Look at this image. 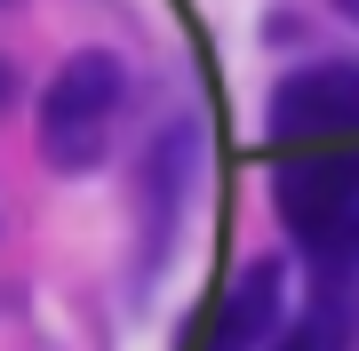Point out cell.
Instances as JSON below:
<instances>
[{
	"label": "cell",
	"mask_w": 359,
	"mask_h": 351,
	"mask_svg": "<svg viewBox=\"0 0 359 351\" xmlns=\"http://www.w3.org/2000/svg\"><path fill=\"white\" fill-rule=\"evenodd\" d=\"M120 104H128V64L112 48H80L65 56V72L40 96V160L65 176H88L104 152H112Z\"/></svg>",
	"instance_id": "cell-1"
},
{
	"label": "cell",
	"mask_w": 359,
	"mask_h": 351,
	"mask_svg": "<svg viewBox=\"0 0 359 351\" xmlns=\"http://www.w3.org/2000/svg\"><path fill=\"white\" fill-rule=\"evenodd\" d=\"M271 200H280V223L304 247H359V152H311V160H287L271 176Z\"/></svg>",
	"instance_id": "cell-2"
},
{
	"label": "cell",
	"mask_w": 359,
	"mask_h": 351,
	"mask_svg": "<svg viewBox=\"0 0 359 351\" xmlns=\"http://www.w3.org/2000/svg\"><path fill=\"white\" fill-rule=\"evenodd\" d=\"M271 136L280 144H351L359 136V64H304L271 88Z\"/></svg>",
	"instance_id": "cell-3"
},
{
	"label": "cell",
	"mask_w": 359,
	"mask_h": 351,
	"mask_svg": "<svg viewBox=\"0 0 359 351\" xmlns=\"http://www.w3.org/2000/svg\"><path fill=\"white\" fill-rule=\"evenodd\" d=\"M280 312H287L280 263H248V272L224 287V303H216V319H208L200 351H256V343L280 336Z\"/></svg>",
	"instance_id": "cell-4"
},
{
	"label": "cell",
	"mask_w": 359,
	"mask_h": 351,
	"mask_svg": "<svg viewBox=\"0 0 359 351\" xmlns=\"http://www.w3.org/2000/svg\"><path fill=\"white\" fill-rule=\"evenodd\" d=\"M192 152H200V144H192V128H168V136L152 144V176H144V184H152V192H144V200H152V216H144V240H152V256H160L168 223H176V208H184V176H192Z\"/></svg>",
	"instance_id": "cell-5"
},
{
	"label": "cell",
	"mask_w": 359,
	"mask_h": 351,
	"mask_svg": "<svg viewBox=\"0 0 359 351\" xmlns=\"http://www.w3.org/2000/svg\"><path fill=\"white\" fill-rule=\"evenodd\" d=\"M8 96H16V64L0 56V112H8Z\"/></svg>",
	"instance_id": "cell-6"
},
{
	"label": "cell",
	"mask_w": 359,
	"mask_h": 351,
	"mask_svg": "<svg viewBox=\"0 0 359 351\" xmlns=\"http://www.w3.org/2000/svg\"><path fill=\"white\" fill-rule=\"evenodd\" d=\"M335 8H344V16H351V25H359V0H335Z\"/></svg>",
	"instance_id": "cell-7"
},
{
	"label": "cell",
	"mask_w": 359,
	"mask_h": 351,
	"mask_svg": "<svg viewBox=\"0 0 359 351\" xmlns=\"http://www.w3.org/2000/svg\"><path fill=\"white\" fill-rule=\"evenodd\" d=\"M0 8H8V0H0Z\"/></svg>",
	"instance_id": "cell-8"
}]
</instances>
